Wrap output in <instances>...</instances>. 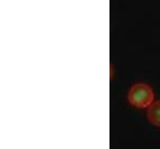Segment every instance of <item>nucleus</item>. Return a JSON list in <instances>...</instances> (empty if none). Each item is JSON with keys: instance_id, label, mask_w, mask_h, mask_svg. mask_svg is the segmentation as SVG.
<instances>
[{"instance_id": "obj_2", "label": "nucleus", "mask_w": 160, "mask_h": 149, "mask_svg": "<svg viewBox=\"0 0 160 149\" xmlns=\"http://www.w3.org/2000/svg\"><path fill=\"white\" fill-rule=\"evenodd\" d=\"M148 120L152 125L160 127V101H154L148 108Z\"/></svg>"}, {"instance_id": "obj_1", "label": "nucleus", "mask_w": 160, "mask_h": 149, "mask_svg": "<svg viewBox=\"0 0 160 149\" xmlns=\"http://www.w3.org/2000/svg\"><path fill=\"white\" fill-rule=\"evenodd\" d=\"M128 99L134 107L148 109L154 103V91L148 85L138 82L131 87Z\"/></svg>"}]
</instances>
